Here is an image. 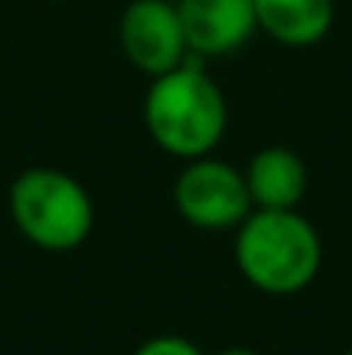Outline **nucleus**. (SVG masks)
I'll return each instance as SVG.
<instances>
[{
    "label": "nucleus",
    "instance_id": "7ed1b4c3",
    "mask_svg": "<svg viewBox=\"0 0 352 355\" xmlns=\"http://www.w3.org/2000/svg\"><path fill=\"white\" fill-rule=\"evenodd\" d=\"M10 221L42 252H73L94 232V200L87 187L52 166L24 169L7 193Z\"/></svg>",
    "mask_w": 352,
    "mask_h": 355
},
{
    "label": "nucleus",
    "instance_id": "20e7f679",
    "mask_svg": "<svg viewBox=\"0 0 352 355\" xmlns=\"http://www.w3.org/2000/svg\"><path fill=\"white\" fill-rule=\"evenodd\" d=\"M173 204H176L180 218L201 232L238 228L252 214L245 173L215 155L190 159L180 169V176L173 183Z\"/></svg>",
    "mask_w": 352,
    "mask_h": 355
},
{
    "label": "nucleus",
    "instance_id": "9d476101",
    "mask_svg": "<svg viewBox=\"0 0 352 355\" xmlns=\"http://www.w3.org/2000/svg\"><path fill=\"white\" fill-rule=\"evenodd\" d=\"M218 355H259L255 349H242V345H235V349H225V352H218Z\"/></svg>",
    "mask_w": 352,
    "mask_h": 355
},
{
    "label": "nucleus",
    "instance_id": "1a4fd4ad",
    "mask_svg": "<svg viewBox=\"0 0 352 355\" xmlns=\"http://www.w3.org/2000/svg\"><path fill=\"white\" fill-rule=\"evenodd\" d=\"M131 355H204V352L183 335H156V338L142 342Z\"/></svg>",
    "mask_w": 352,
    "mask_h": 355
},
{
    "label": "nucleus",
    "instance_id": "0eeeda50",
    "mask_svg": "<svg viewBox=\"0 0 352 355\" xmlns=\"http://www.w3.org/2000/svg\"><path fill=\"white\" fill-rule=\"evenodd\" d=\"M242 173L252 197V211H297L308 193V166L287 145L259 148Z\"/></svg>",
    "mask_w": 352,
    "mask_h": 355
},
{
    "label": "nucleus",
    "instance_id": "423d86ee",
    "mask_svg": "<svg viewBox=\"0 0 352 355\" xmlns=\"http://www.w3.org/2000/svg\"><path fill=\"white\" fill-rule=\"evenodd\" d=\"M187 49L194 59H221L238 52L259 28L252 0H176Z\"/></svg>",
    "mask_w": 352,
    "mask_h": 355
},
{
    "label": "nucleus",
    "instance_id": "f257e3e1",
    "mask_svg": "<svg viewBox=\"0 0 352 355\" xmlns=\"http://www.w3.org/2000/svg\"><path fill=\"white\" fill-rule=\"evenodd\" d=\"M152 141L176 159L211 155L228 128V101L201 59H187L176 69L152 76L142 107Z\"/></svg>",
    "mask_w": 352,
    "mask_h": 355
},
{
    "label": "nucleus",
    "instance_id": "6e6552de",
    "mask_svg": "<svg viewBox=\"0 0 352 355\" xmlns=\"http://www.w3.org/2000/svg\"><path fill=\"white\" fill-rule=\"evenodd\" d=\"M255 28L287 49L318 45L335 24V0H252Z\"/></svg>",
    "mask_w": 352,
    "mask_h": 355
},
{
    "label": "nucleus",
    "instance_id": "9b49d317",
    "mask_svg": "<svg viewBox=\"0 0 352 355\" xmlns=\"http://www.w3.org/2000/svg\"><path fill=\"white\" fill-rule=\"evenodd\" d=\"M342 355H352V349H349V352H342Z\"/></svg>",
    "mask_w": 352,
    "mask_h": 355
},
{
    "label": "nucleus",
    "instance_id": "f03ea898",
    "mask_svg": "<svg viewBox=\"0 0 352 355\" xmlns=\"http://www.w3.org/2000/svg\"><path fill=\"white\" fill-rule=\"evenodd\" d=\"M235 266L255 290L290 297L315 283L321 238L297 211H252L235 228Z\"/></svg>",
    "mask_w": 352,
    "mask_h": 355
},
{
    "label": "nucleus",
    "instance_id": "39448f33",
    "mask_svg": "<svg viewBox=\"0 0 352 355\" xmlns=\"http://www.w3.org/2000/svg\"><path fill=\"white\" fill-rule=\"evenodd\" d=\"M117 38L124 59L149 80L194 59L187 49L176 0H131L121 14Z\"/></svg>",
    "mask_w": 352,
    "mask_h": 355
}]
</instances>
